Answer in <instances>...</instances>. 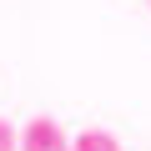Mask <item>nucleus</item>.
I'll return each instance as SVG.
<instances>
[{"label":"nucleus","mask_w":151,"mask_h":151,"mask_svg":"<svg viewBox=\"0 0 151 151\" xmlns=\"http://www.w3.org/2000/svg\"><path fill=\"white\" fill-rule=\"evenodd\" d=\"M20 151H70L65 131L50 121V116H35L25 131H20Z\"/></svg>","instance_id":"obj_1"},{"label":"nucleus","mask_w":151,"mask_h":151,"mask_svg":"<svg viewBox=\"0 0 151 151\" xmlns=\"http://www.w3.org/2000/svg\"><path fill=\"white\" fill-rule=\"evenodd\" d=\"M70 151H121V141H116L111 131H96V126H91V131H81V136L70 141Z\"/></svg>","instance_id":"obj_2"},{"label":"nucleus","mask_w":151,"mask_h":151,"mask_svg":"<svg viewBox=\"0 0 151 151\" xmlns=\"http://www.w3.org/2000/svg\"><path fill=\"white\" fill-rule=\"evenodd\" d=\"M0 151H15V126L0 121Z\"/></svg>","instance_id":"obj_3"}]
</instances>
